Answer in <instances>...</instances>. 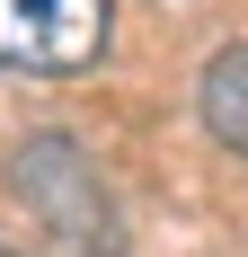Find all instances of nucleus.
<instances>
[{
    "mask_svg": "<svg viewBox=\"0 0 248 257\" xmlns=\"http://www.w3.org/2000/svg\"><path fill=\"white\" fill-rule=\"evenodd\" d=\"M204 133L248 160V45H222L204 62Z\"/></svg>",
    "mask_w": 248,
    "mask_h": 257,
    "instance_id": "obj_2",
    "label": "nucleus"
},
{
    "mask_svg": "<svg viewBox=\"0 0 248 257\" xmlns=\"http://www.w3.org/2000/svg\"><path fill=\"white\" fill-rule=\"evenodd\" d=\"M106 53V0H0V71L80 80Z\"/></svg>",
    "mask_w": 248,
    "mask_h": 257,
    "instance_id": "obj_1",
    "label": "nucleus"
},
{
    "mask_svg": "<svg viewBox=\"0 0 248 257\" xmlns=\"http://www.w3.org/2000/svg\"><path fill=\"white\" fill-rule=\"evenodd\" d=\"M0 257H18V248H0Z\"/></svg>",
    "mask_w": 248,
    "mask_h": 257,
    "instance_id": "obj_3",
    "label": "nucleus"
}]
</instances>
